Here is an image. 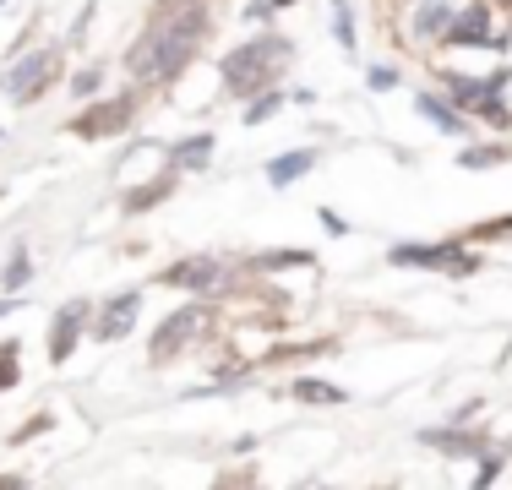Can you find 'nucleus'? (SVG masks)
<instances>
[{
	"label": "nucleus",
	"instance_id": "f257e3e1",
	"mask_svg": "<svg viewBox=\"0 0 512 490\" xmlns=\"http://www.w3.org/2000/svg\"><path fill=\"white\" fill-rule=\"evenodd\" d=\"M213 0H158L148 33L126 49V77L137 88H158V82H175L191 66V55L202 49L207 28H213Z\"/></svg>",
	"mask_w": 512,
	"mask_h": 490
},
{
	"label": "nucleus",
	"instance_id": "4be33fe9",
	"mask_svg": "<svg viewBox=\"0 0 512 490\" xmlns=\"http://www.w3.org/2000/svg\"><path fill=\"white\" fill-rule=\"evenodd\" d=\"M333 39L344 44V55H355V49H360V33H355V6H349V0H333Z\"/></svg>",
	"mask_w": 512,
	"mask_h": 490
},
{
	"label": "nucleus",
	"instance_id": "c85d7f7f",
	"mask_svg": "<svg viewBox=\"0 0 512 490\" xmlns=\"http://www.w3.org/2000/svg\"><path fill=\"white\" fill-rule=\"evenodd\" d=\"M322 229H327V235H349V224L333 213V207H322Z\"/></svg>",
	"mask_w": 512,
	"mask_h": 490
},
{
	"label": "nucleus",
	"instance_id": "7c9ffc66",
	"mask_svg": "<svg viewBox=\"0 0 512 490\" xmlns=\"http://www.w3.org/2000/svg\"><path fill=\"white\" fill-rule=\"evenodd\" d=\"M17 311V294H6V300H0V316H11Z\"/></svg>",
	"mask_w": 512,
	"mask_h": 490
},
{
	"label": "nucleus",
	"instance_id": "39448f33",
	"mask_svg": "<svg viewBox=\"0 0 512 490\" xmlns=\"http://www.w3.org/2000/svg\"><path fill=\"white\" fill-rule=\"evenodd\" d=\"M512 33L496 28V6L491 0H474V6L453 11V22H447L442 44H458V49H507Z\"/></svg>",
	"mask_w": 512,
	"mask_h": 490
},
{
	"label": "nucleus",
	"instance_id": "dca6fc26",
	"mask_svg": "<svg viewBox=\"0 0 512 490\" xmlns=\"http://www.w3.org/2000/svg\"><path fill=\"white\" fill-rule=\"evenodd\" d=\"M420 441L425 447H436V452H453V458H474L480 452V441H474V431L469 425H436V431H420Z\"/></svg>",
	"mask_w": 512,
	"mask_h": 490
},
{
	"label": "nucleus",
	"instance_id": "0eeeda50",
	"mask_svg": "<svg viewBox=\"0 0 512 490\" xmlns=\"http://www.w3.org/2000/svg\"><path fill=\"white\" fill-rule=\"evenodd\" d=\"M158 284L169 289H186V294H218L229 284V262H218V256H180V262H169L164 273H158Z\"/></svg>",
	"mask_w": 512,
	"mask_h": 490
},
{
	"label": "nucleus",
	"instance_id": "7ed1b4c3",
	"mask_svg": "<svg viewBox=\"0 0 512 490\" xmlns=\"http://www.w3.org/2000/svg\"><path fill=\"white\" fill-rule=\"evenodd\" d=\"M393 267H425V273H447V278H469L480 273V256L463 251V240H404L387 251Z\"/></svg>",
	"mask_w": 512,
	"mask_h": 490
},
{
	"label": "nucleus",
	"instance_id": "1a4fd4ad",
	"mask_svg": "<svg viewBox=\"0 0 512 490\" xmlns=\"http://www.w3.org/2000/svg\"><path fill=\"white\" fill-rule=\"evenodd\" d=\"M137 316H142V289H120V294H109L99 311H93V338H99V343L126 338L131 327H137Z\"/></svg>",
	"mask_w": 512,
	"mask_h": 490
},
{
	"label": "nucleus",
	"instance_id": "a211bd4d",
	"mask_svg": "<svg viewBox=\"0 0 512 490\" xmlns=\"http://www.w3.org/2000/svg\"><path fill=\"white\" fill-rule=\"evenodd\" d=\"M28 278H33V256H28V245H11V262H6V273H0V289L6 294H22L28 289Z\"/></svg>",
	"mask_w": 512,
	"mask_h": 490
},
{
	"label": "nucleus",
	"instance_id": "cd10ccee",
	"mask_svg": "<svg viewBox=\"0 0 512 490\" xmlns=\"http://www.w3.org/2000/svg\"><path fill=\"white\" fill-rule=\"evenodd\" d=\"M273 0H251V6H246V22H251V28H273Z\"/></svg>",
	"mask_w": 512,
	"mask_h": 490
},
{
	"label": "nucleus",
	"instance_id": "f3484780",
	"mask_svg": "<svg viewBox=\"0 0 512 490\" xmlns=\"http://www.w3.org/2000/svg\"><path fill=\"white\" fill-rule=\"evenodd\" d=\"M295 392L300 403H322V409H338L344 403V387H333V382H322V376H295Z\"/></svg>",
	"mask_w": 512,
	"mask_h": 490
},
{
	"label": "nucleus",
	"instance_id": "6ab92c4d",
	"mask_svg": "<svg viewBox=\"0 0 512 490\" xmlns=\"http://www.w3.org/2000/svg\"><path fill=\"white\" fill-rule=\"evenodd\" d=\"M507 158H512L507 142H485V147H463L453 164H458V169H491V164H507Z\"/></svg>",
	"mask_w": 512,
	"mask_h": 490
},
{
	"label": "nucleus",
	"instance_id": "c756f323",
	"mask_svg": "<svg viewBox=\"0 0 512 490\" xmlns=\"http://www.w3.org/2000/svg\"><path fill=\"white\" fill-rule=\"evenodd\" d=\"M39 431H50V414H39V420H28V425H22V431H17V441L39 436Z\"/></svg>",
	"mask_w": 512,
	"mask_h": 490
},
{
	"label": "nucleus",
	"instance_id": "9b49d317",
	"mask_svg": "<svg viewBox=\"0 0 512 490\" xmlns=\"http://www.w3.org/2000/svg\"><path fill=\"white\" fill-rule=\"evenodd\" d=\"M414 109H420L425 120H431L436 131H442V137H469V126H474V115H463V109L453 104V98L447 93H414Z\"/></svg>",
	"mask_w": 512,
	"mask_h": 490
},
{
	"label": "nucleus",
	"instance_id": "bb28decb",
	"mask_svg": "<svg viewBox=\"0 0 512 490\" xmlns=\"http://www.w3.org/2000/svg\"><path fill=\"white\" fill-rule=\"evenodd\" d=\"M502 463H507L502 452H485V458H480V469H474V485H480V490H485V485H496V474H502Z\"/></svg>",
	"mask_w": 512,
	"mask_h": 490
},
{
	"label": "nucleus",
	"instance_id": "a878e982",
	"mask_svg": "<svg viewBox=\"0 0 512 490\" xmlns=\"http://www.w3.org/2000/svg\"><path fill=\"white\" fill-rule=\"evenodd\" d=\"M99 88H104V71L99 66H77V71H71V93H77V98H93Z\"/></svg>",
	"mask_w": 512,
	"mask_h": 490
},
{
	"label": "nucleus",
	"instance_id": "aec40b11",
	"mask_svg": "<svg viewBox=\"0 0 512 490\" xmlns=\"http://www.w3.org/2000/svg\"><path fill=\"white\" fill-rule=\"evenodd\" d=\"M469 115H474V120H485V126H491V131H512V109H507L502 88H496V93H485L480 104L469 109Z\"/></svg>",
	"mask_w": 512,
	"mask_h": 490
},
{
	"label": "nucleus",
	"instance_id": "ddd939ff",
	"mask_svg": "<svg viewBox=\"0 0 512 490\" xmlns=\"http://www.w3.org/2000/svg\"><path fill=\"white\" fill-rule=\"evenodd\" d=\"M175 186H180V169H175V164H164L153 180H142L137 191L120 196V207H126V213H153V207L164 202V196H175Z\"/></svg>",
	"mask_w": 512,
	"mask_h": 490
},
{
	"label": "nucleus",
	"instance_id": "6e6552de",
	"mask_svg": "<svg viewBox=\"0 0 512 490\" xmlns=\"http://www.w3.org/2000/svg\"><path fill=\"white\" fill-rule=\"evenodd\" d=\"M55 82V49H28V55H17L6 66V77H0V88H6L17 104H33L44 88Z\"/></svg>",
	"mask_w": 512,
	"mask_h": 490
},
{
	"label": "nucleus",
	"instance_id": "2f4dec72",
	"mask_svg": "<svg viewBox=\"0 0 512 490\" xmlns=\"http://www.w3.org/2000/svg\"><path fill=\"white\" fill-rule=\"evenodd\" d=\"M273 6H278V11H284V6H295V0H273Z\"/></svg>",
	"mask_w": 512,
	"mask_h": 490
},
{
	"label": "nucleus",
	"instance_id": "72a5a7b5",
	"mask_svg": "<svg viewBox=\"0 0 512 490\" xmlns=\"http://www.w3.org/2000/svg\"><path fill=\"white\" fill-rule=\"evenodd\" d=\"M0 6H6V0H0Z\"/></svg>",
	"mask_w": 512,
	"mask_h": 490
},
{
	"label": "nucleus",
	"instance_id": "393cba45",
	"mask_svg": "<svg viewBox=\"0 0 512 490\" xmlns=\"http://www.w3.org/2000/svg\"><path fill=\"white\" fill-rule=\"evenodd\" d=\"M398 82H404V71H398V66H387V60H382V66H371V71H365V88H371V93H393Z\"/></svg>",
	"mask_w": 512,
	"mask_h": 490
},
{
	"label": "nucleus",
	"instance_id": "f03ea898",
	"mask_svg": "<svg viewBox=\"0 0 512 490\" xmlns=\"http://www.w3.org/2000/svg\"><path fill=\"white\" fill-rule=\"evenodd\" d=\"M284 60H289V39H278L273 28H256L251 44H240V49H229V55H224L218 82H224L235 98H251V93L273 88L278 71H284Z\"/></svg>",
	"mask_w": 512,
	"mask_h": 490
},
{
	"label": "nucleus",
	"instance_id": "20e7f679",
	"mask_svg": "<svg viewBox=\"0 0 512 490\" xmlns=\"http://www.w3.org/2000/svg\"><path fill=\"white\" fill-rule=\"evenodd\" d=\"M207 333H213V311H207V305H186V311L164 316V327H158L153 343H148L153 365H164V360H175V354H186L191 343H202Z\"/></svg>",
	"mask_w": 512,
	"mask_h": 490
},
{
	"label": "nucleus",
	"instance_id": "4468645a",
	"mask_svg": "<svg viewBox=\"0 0 512 490\" xmlns=\"http://www.w3.org/2000/svg\"><path fill=\"white\" fill-rule=\"evenodd\" d=\"M311 169H316V153H311V147H295V153L267 158V169H262V175H267V186H273V191H289L295 180H306Z\"/></svg>",
	"mask_w": 512,
	"mask_h": 490
},
{
	"label": "nucleus",
	"instance_id": "b1692460",
	"mask_svg": "<svg viewBox=\"0 0 512 490\" xmlns=\"http://www.w3.org/2000/svg\"><path fill=\"white\" fill-rule=\"evenodd\" d=\"M17 338H6V343H0V392H11V387H17L22 382V360H17Z\"/></svg>",
	"mask_w": 512,
	"mask_h": 490
},
{
	"label": "nucleus",
	"instance_id": "412c9836",
	"mask_svg": "<svg viewBox=\"0 0 512 490\" xmlns=\"http://www.w3.org/2000/svg\"><path fill=\"white\" fill-rule=\"evenodd\" d=\"M278 104H284V93H278V88H262V93H251V98H246L240 120H246V126H262V120H273V115H278Z\"/></svg>",
	"mask_w": 512,
	"mask_h": 490
},
{
	"label": "nucleus",
	"instance_id": "9d476101",
	"mask_svg": "<svg viewBox=\"0 0 512 490\" xmlns=\"http://www.w3.org/2000/svg\"><path fill=\"white\" fill-rule=\"evenodd\" d=\"M82 327H93V305H88V300H66V305L55 311V322H50V360H55V365H66L71 354H77Z\"/></svg>",
	"mask_w": 512,
	"mask_h": 490
},
{
	"label": "nucleus",
	"instance_id": "f8f14e48",
	"mask_svg": "<svg viewBox=\"0 0 512 490\" xmlns=\"http://www.w3.org/2000/svg\"><path fill=\"white\" fill-rule=\"evenodd\" d=\"M447 22H453V6H447V0H414V11H409V44L442 39Z\"/></svg>",
	"mask_w": 512,
	"mask_h": 490
},
{
	"label": "nucleus",
	"instance_id": "473e14b6",
	"mask_svg": "<svg viewBox=\"0 0 512 490\" xmlns=\"http://www.w3.org/2000/svg\"><path fill=\"white\" fill-rule=\"evenodd\" d=\"M502 6H507V11H512V0H502Z\"/></svg>",
	"mask_w": 512,
	"mask_h": 490
},
{
	"label": "nucleus",
	"instance_id": "5701e85b",
	"mask_svg": "<svg viewBox=\"0 0 512 490\" xmlns=\"http://www.w3.org/2000/svg\"><path fill=\"white\" fill-rule=\"evenodd\" d=\"M316 256L311 251H262L251 256V273H278V267H311Z\"/></svg>",
	"mask_w": 512,
	"mask_h": 490
},
{
	"label": "nucleus",
	"instance_id": "2eb2a0df",
	"mask_svg": "<svg viewBox=\"0 0 512 490\" xmlns=\"http://www.w3.org/2000/svg\"><path fill=\"white\" fill-rule=\"evenodd\" d=\"M213 153H218L213 131H197V137H180L175 147H169V164H175L180 175H197V169L213 164Z\"/></svg>",
	"mask_w": 512,
	"mask_h": 490
},
{
	"label": "nucleus",
	"instance_id": "423d86ee",
	"mask_svg": "<svg viewBox=\"0 0 512 490\" xmlns=\"http://www.w3.org/2000/svg\"><path fill=\"white\" fill-rule=\"evenodd\" d=\"M131 120H137V93H120V98H99L93 109H82L66 131H71V137H82V142H104V137L131 131Z\"/></svg>",
	"mask_w": 512,
	"mask_h": 490
}]
</instances>
